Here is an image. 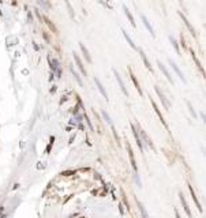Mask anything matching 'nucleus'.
Returning <instances> with one entry per match:
<instances>
[{"label": "nucleus", "mask_w": 206, "mask_h": 218, "mask_svg": "<svg viewBox=\"0 0 206 218\" xmlns=\"http://www.w3.org/2000/svg\"><path fill=\"white\" fill-rule=\"evenodd\" d=\"M47 23H48V25H49V27H51V29H52V30H53V32H56V27H55V26H53V25H52V23H51V21H49V19H48V18H47Z\"/></svg>", "instance_id": "obj_27"}, {"label": "nucleus", "mask_w": 206, "mask_h": 218, "mask_svg": "<svg viewBox=\"0 0 206 218\" xmlns=\"http://www.w3.org/2000/svg\"><path fill=\"white\" fill-rule=\"evenodd\" d=\"M79 47H81V49H82V52H83V56H85V59L88 60L89 63H91V57H90V55H89V52H88V49H86V47L83 44H79Z\"/></svg>", "instance_id": "obj_16"}, {"label": "nucleus", "mask_w": 206, "mask_h": 218, "mask_svg": "<svg viewBox=\"0 0 206 218\" xmlns=\"http://www.w3.org/2000/svg\"><path fill=\"white\" fill-rule=\"evenodd\" d=\"M176 218H180V215H179V213H177V210H176Z\"/></svg>", "instance_id": "obj_28"}, {"label": "nucleus", "mask_w": 206, "mask_h": 218, "mask_svg": "<svg viewBox=\"0 0 206 218\" xmlns=\"http://www.w3.org/2000/svg\"><path fill=\"white\" fill-rule=\"evenodd\" d=\"M180 17H182L183 22H184V25H186V26H187V29L190 30V33H191V34L194 35V37H197V32H195V29H194V27H192V25L189 22V19L186 18V15L183 14V12H180Z\"/></svg>", "instance_id": "obj_7"}, {"label": "nucleus", "mask_w": 206, "mask_h": 218, "mask_svg": "<svg viewBox=\"0 0 206 218\" xmlns=\"http://www.w3.org/2000/svg\"><path fill=\"white\" fill-rule=\"evenodd\" d=\"M137 203H138V207H139V210H141V213H142V217L143 218H149V215H147V213H146V210H145V207L142 206V203L141 202H137Z\"/></svg>", "instance_id": "obj_21"}, {"label": "nucleus", "mask_w": 206, "mask_h": 218, "mask_svg": "<svg viewBox=\"0 0 206 218\" xmlns=\"http://www.w3.org/2000/svg\"><path fill=\"white\" fill-rule=\"evenodd\" d=\"M154 89H156V93L158 94V97H160V100H161V102H162V105H164V108L165 109H169V108H171V102L167 100V97L164 95V93L161 92V89H160L158 86H156Z\"/></svg>", "instance_id": "obj_1"}, {"label": "nucleus", "mask_w": 206, "mask_h": 218, "mask_svg": "<svg viewBox=\"0 0 206 218\" xmlns=\"http://www.w3.org/2000/svg\"><path fill=\"white\" fill-rule=\"evenodd\" d=\"M123 10H124V12H126V15H127V18H128V21H130V23L133 25L134 27H135V22H134V19H133V17H131V14H130V11H128V8H127L126 6H123Z\"/></svg>", "instance_id": "obj_19"}, {"label": "nucleus", "mask_w": 206, "mask_h": 218, "mask_svg": "<svg viewBox=\"0 0 206 218\" xmlns=\"http://www.w3.org/2000/svg\"><path fill=\"white\" fill-rule=\"evenodd\" d=\"M71 72H72V75H74V77H75V79H77V82L79 83V86H83V82H82V79H81V78H79V75H78L77 72H75V70H71Z\"/></svg>", "instance_id": "obj_23"}, {"label": "nucleus", "mask_w": 206, "mask_h": 218, "mask_svg": "<svg viewBox=\"0 0 206 218\" xmlns=\"http://www.w3.org/2000/svg\"><path fill=\"white\" fill-rule=\"evenodd\" d=\"M123 35H124V37H126V40H127V41H128V44H130V47H131V48H134V49H137V47H135V44H134V42H133V40L130 38V35H128V34H127V33H126V32H124V30H123Z\"/></svg>", "instance_id": "obj_20"}, {"label": "nucleus", "mask_w": 206, "mask_h": 218, "mask_svg": "<svg viewBox=\"0 0 206 218\" xmlns=\"http://www.w3.org/2000/svg\"><path fill=\"white\" fill-rule=\"evenodd\" d=\"M150 102H152V105H153V109H154V111H156V113H157V116H158V119H160V120H161V123L164 124V127H165V128H167V130H168V124H167V121L164 120V116H162V113L160 112L158 106H157V104L154 102V100H153V98H150Z\"/></svg>", "instance_id": "obj_3"}, {"label": "nucleus", "mask_w": 206, "mask_h": 218, "mask_svg": "<svg viewBox=\"0 0 206 218\" xmlns=\"http://www.w3.org/2000/svg\"><path fill=\"white\" fill-rule=\"evenodd\" d=\"M169 40H171V42H172V45H174V48L176 49V52H177V55H180V49H179V45H177V42H176V40L172 37V35H169Z\"/></svg>", "instance_id": "obj_22"}, {"label": "nucleus", "mask_w": 206, "mask_h": 218, "mask_svg": "<svg viewBox=\"0 0 206 218\" xmlns=\"http://www.w3.org/2000/svg\"><path fill=\"white\" fill-rule=\"evenodd\" d=\"M141 18H142V21H143V25L147 27V30H149V32H150V34H152V37H154V30H153V27L150 26V23H149V21H147V18L145 17V15H141Z\"/></svg>", "instance_id": "obj_13"}, {"label": "nucleus", "mask_w": 206, "mask_h": 218, "mask_svg": "<svg viewBox=\"0 0 206 218\" xmlns=\"http://www.w3.org/2000/svg\"><path fill=\"white\" fill-rule=\"evenodd\" d=\"M157 64H158V68H160V70H161V71H162V74H164V75H165V77H167V79H168V80H169V83H171V85H174V79H172V77H171V74H169V71H168V70H167V68H165V65H164V64H162V63H161V62H160V60H158V62H157Z\"/></svg>", "instance_id": "obj_6"}, {"label": "nucleus", "mask_w": 206, "mask_h": 218, "mask_svg": "<svg viewBox=\"0 0 206 218\" xmlns=\"http://www.w3.org/2000/svg\"><path fill=\"white\" fill-rule=\"evenodd\" d=\"M139 55H141V57H142V62L145 63V65H146V68L149 71H150V72H154L153 71V67H152V64H150V62H149V59H147V56L146 55H145V52L142 49H139Z\"/></svg>", "instance_id": "obj_10"}, {"label": "nucleus", "mask_w": 206, "mask_h": 218, "mask_svg": "<svg viewBox=\"0 0 206 218\" xmlns=\"http://www.w3.org/2000/svg\"><path fill=\"white\" fill-rule=\"evenodd\" d=\"M137 131H138V134H141L142 139H143V141L146 142V143L149 144V146H150V147L153 149V150H156V147H154V144H153V142H152V139H150V138H149V136L146 135V132H145V131L142 130V128H138V130H137ZM142 139H141V141H142Z\"/></svg>", "instance_id": "obj_5"}, {"label": "nucleus", "mask_w": 206, "mask_h": 218, "mask_svg": "<svg viewBox=\"0 0 206 218\" xmlns=\"http://www.w3.org/2000/svg\"><path fill=\"white\" fill-rule=\"evenodd\" d=\"M126 147H127V150H128V156H130V161H131V166H133L134 172H135V174H137V172H138V169H137V162H135V157H134L133 149H131V146H130V143H128V142H126Z\"/></svg>", "instance_id": "obj_2"}, {"label": "nucleus", "mask_w": 206, "mask_h": 218, "mask_svg": "<svg viewBox=\"0 0 206 218\" xmlns=\"http://www.w3.org/2000/svg\"><path fill=\"white\" fill-rule=\"evenodd\" d=\"M189 189H190V192H191V196H192V199H194L195 204H197L198 210H199V211H202V207H201V203H199V202H198V199H197V195H195V192H194V189H192L191 184H189Z\"/></svg>", "instance_id": "obj_14"}, {"label": "nucleus", "mask_w": 206, "mask_h": 218, "mask_svg": "<svg viewBox=\"0 0 206 218\" xmlns=\"http://www.w3.org/2000/svg\"><path fill=\"white\" fill-rule=\"evenodd\" d=\"M180 201H182V204H183V207H184V211L189 214V217H191V211H190V207L187 206V203H186V199H184V196H183L182 194H180Z\"/></svg>", "instance_id": "obj_17"}, {"label": "nucleus", "mask_w": 206, "mask_h": 218, "mask_svg": "<svg viewBox=\"0 0 206 218\" xmlns=\"http://www.w3.org/2000/svg\"><path fill=\"white\" fill-rule=\"evenodd\" d=\"M130 77H131V80H133V83H134V86H135V89H137V92L139 93V95H142L143 93H142V89H141V86H139V82H138V79H137V77L133 74V71L130 70Z\"/></svg>", "instance_id": "obj_11"}, {"label": "nucleus", "mask_w": 206, "mask_h": 218, "mask_svg": "<svg viewBox=\"0 0 206 218\" xmlns=\"http://www.w3.org/2000/svg\"><path fill=\"white\" fill-rule=\"evenodd\" d=\"M190 52H191V55H192V59H194V62H195V64H197V67L199 68V70H201V72H202V75H203V74H205V71H203V68H202V65H201L199 60L197 59V56H195V55H194V52H192L191 49H190Z\"/></svg>", "instance_id": "obj_18"}, {"label": "nucleus", "mask_w": 206, "mask_h": 218, "mask_svg": "<svg viewBox=\"0 0 206 218\" xmlns=\"http://www.w3.org/2000/svg\"><path fill=\"white\" fill-rule=\"evenodd\" d=\"M169 63H171V67L175 70V72H176V74H177V77H179L180 79H182V82H186V78H184V75H183V72H182V71H180V68L177 67V65L175 64V63L172 62V60H169Z\"/></svg>", "instance_id": "obj_12"}, {"label": "nucleus", "mask_w": 206, "mask_h": 218, "mask_svg": "<svg viewBox=\"0 0 206 218\" xmlns=\"http://www.w3.org/2000/svg\"><path fill=\"white\" fill-rule=\"evenodd\" d=\"M113 74H115V77H116V80H118L119 86H120L121 92L124 93V95H127V97H128V92H127V89H126V85H124V82H123V80H121L120 75H119V72H118V71H116V70H113Z\"/></svg>", "instance_id": "obj_4"}, {"label": "nucleus", "mask_w": 206, "mask_h": 218, "mask_svg": "<svg viewBox=\"0 0 206 218\" xmlns=\"http://www.w3.org/2000/svg\"><path fill=\"white\" fill-rule=\"evenodd\" d=\"M187 106H189V109H190V113H191V115H192V117H194V119H197V117H198V116H197V113H195L194 108H192V105L189 102V101H187Z\"/></svg>", "instance_id": "obj_24"}, {"label": "nucleus", "mask_w": 206, "mask_h": 218, "mask_svg": "<svg viewBox=\"0 0 206 218\" xmlns=\"http://www.w3.org/2000/svg\"><path fill=\"white\" fill-rule=\"evenodd\" d=\"M131 128H133V134H134V136H135V139H137V144H138L139 150H141L142 153H143V144H142L141 136H139V134H138V131H137V128L134 127V124H131Z\"/></svg>", "instance_id": "obj_9"}, {"label": "nucleus", "mask_w": 206, "mask_h": 218, "mask_svg": "<svg viewBox=\"0 0 206 218\" xmlns=\"http://www.w3.org/2000/svg\"><path fill=\"white\" fill-rule=\"evenodd\" d=\"M94 82H96V85H97V87H98V90H100L101 92V94L104 95V98H106V100H108V94H106V92H105V89H104V86H103V83L100 82V80L97 79V78H96L94 79Z\"/></svg>", "instance_id": "obj_15"}, {"label": "nucleus", "mask_w": 206, "mask_h": 218, "mask_svg": "<svg viewBox=\"0 0 206 218\" xmlns=\"http://www.w3.org/2000/svg\"><path fill=\"white\" fill-rule=\"evenodd\" d=\"M103 116H104V117H105L106 123H108V124H111V126H112V120H111V117H109V115L105 112V111H103Z\"/></svg>", "instance_id": "obj_25"}, {"label": "nucleus", "mask_w": 206, "mask_h": 218, "mask_svg": "<svg viewBox=\"0 0 206 218\" xmlns=\"http://www.w3.org/2000/svg\"><path fill=\"white\" fill-rule=\"evenodd\" d=\"M66 6H67L68 11H70V17H71V18H72V19H74V11H72V7H71V4H70V3H68V2H67V3H66Z\"/></svg>", "instance_id": "obj_26"}, {"label": "nucleus", "mask_w": 206, "mask_h": 218, "mask_svg": "<svg viewBox=\"0 0 206 218\" xmlns=\"http://www.w3.org/2000/svg\"><path fill=\"white\" fill-rule=\"evenodd\" d=\"M72 55H74V60H75V63H77V65L79 67V70H81V72H82V75H85L86 77V68L83 67V64H82V62H81V59H79V56H78V53L77 52H72Z\"/></svg>", "instance_id": "obj_8"}]
</instances>
